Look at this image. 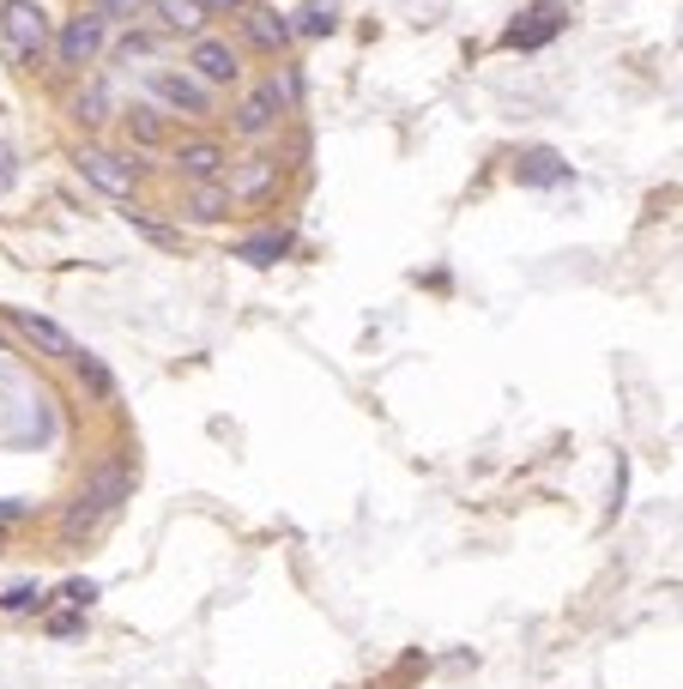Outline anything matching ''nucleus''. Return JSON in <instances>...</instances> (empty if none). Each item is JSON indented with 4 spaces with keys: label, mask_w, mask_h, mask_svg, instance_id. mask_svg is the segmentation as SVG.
<instances>
[{
    "label": "nucleus",
    "mask_w": 683,
    "mask_h": 689,
    "mask_svg": "<svg viewBox=\"0 0 683 689\" xmlns=\"http://www.w3.org/2000/svg\"><path fill=\"white\" fill-rule=\"evenodd\" d=\"M242 36H249V43L261 49V55H285V49L296 43L285 12H279V7H254V0L242 7Z\"/></svg>",
    "instance_id": "10"
},
{
    "label": "nucleus",
    "mask_w": 683,
    "mask_h": 689,
    "mask_svg": "<svg viewBox=\"0 0 683 689\" xmlns=\"http://www.w3.org/2000/svg\"><path fill=\"white\" fill-rule=\"evenodd\" d=\"M49 598H43V586L36 581H19V586H7V593H0V611H12V617H19V611H43Z\"/></svg>",
    "instance_id": "21"
},
{
    "label": "nucleus",
    "mask_w": 683,
    "mask_h": 689,
    "mask_svg": "<svg viewBox=\"0 0 683 689\" xmlns=\"http://www.w3.org/2000/svg\"><path fill=\"white\" fill-rule=\"evenodd\" d=\"M80 176L97 188V194H109V200H127L134 194V182H139V163L134 158H122V151H103V146H80Z\"/></svg>",
    "instance_id": "4"
},
{
    "label": "nucleus",
    "mask_w": 683,
    "mask_h": 689,
    "mask_svg": "<svg viewBox=\"0 0 683 689\" xmlns=\"http://www.w3.org/2000/svg\"><path fill=\"white\" fill-rule=\"evenodd\" d=\"M134 496V471L122 466V459H109V466H97L92 471V484H85V502H97L103 515H115V508Z\"/></svg>",
    "instance_id": "11"
},
{
    "label": "nucleus",
    "mask_w": 683,
    "mask_h": 689,
    "mask_svg": "<svg viewBox=\"0 0 683 689\" xmlns=\"http://www.w3.org/2000/svg\"><path fill=\"white\" fill-rule=\"evenodd\" d=\"M200 7H206V19H212V12H242L249 0H200Z\"/></svg>",
    "instance_id": "27"
},
{
    "label": "nucleus",
    "mask_w": 683,
    "mask_h": 689,
    "mask_svg": "<svg viewBox=\"0 0 683 689\" xmlns=\"http://www.w3.org/2000/svg\"><path fill=\"white\" fill-rule=\"evenodd\" d=\"M12 182H19V158H12V146L0 139V194H7Z\"/></svg>",
    "instance_id": "26"
},
{
    "label": "nucleus",
    "mask_w": 683,
    "mask_h": 689,
    "mask_svg": "<svg viewBox=\"0 0 683 689\" xmlns=\"http://www.w3.org/2000/svg\"><path fill=\"white\" fill-rule=\"evenodd\" d=\"M115 55H122V61H134V55H151V36H146V31H127Z\"/></svg>",
    "instance_id": "24"
},
{
    "label": "nucleus",
    "mask_w": 683,
    "mask_h": 689,
    "mask_svg": "<svg viewBox=\"0 0 683 689\" xmlns=\"http://www.w3.org/2000/svg\"><path fill=\"white\" fill-rule=\"evenodd\" d=\"M151 19L176 36H206V7L200 0H151Z\"/></svg>",
    "instance_id": "13"
},
{
    "label": "nucleus",
    "mask_w": 683,
    "mask_h": 689,
    "mask_svg": "<svg viewBox=\"0 0 683 689\" xmlns=\"http://www.w3.org/2000/svg\"><path fill=\"white\" fill-rule=\"evenodd\" d=\"M122 127H127V139H134L139 151H158V146H164V109H158V104L122 109Z\"/></svg>",
    "instance_id": "15"
},
{
    "label": "nucleus",
    "mask_w": 683,
    "mask_h": 689,
    "mask_svg": "<svg viewBox=\"0 0 683 689\" xmlns=\"http://www.w3.org/2000/svg\"><path fill=\"white\" fill-rule=\"evenodd\" d=\"M151 97H158L164 109L188 115V121H212V115H218L212 92H206L188 67H158V73H151Z\"/></svg>",
    "instance_id": "3"
},
{
    "label": "nucleus",
    "mask_w": 683,
    "mask_h": 689,
    "mask_svg": "<svg viewBox=\"0 0 683 689\" xmlns=\"http://www.w3.org/2000/svg\"><path fill=\"white\" fill-rule=\"evenodd\" d=\"M0 49H7L12 67H31L49 49V12L43 0H7L0 7Z\"/></svg>",
    "instance_id": "1"
},
{
    "label": "nucleus",
    "mask_w": 683,
    "mask_h": 689,
    "mask_svg": "<svg viewBox=\"0 0 683 689\" xmlns=\"http://www.w3.org/2000/svg\"><path fill=\"white\" fill-rule=\"evenodd\" d=\"M285 19H291V36H327L333 24H339V12H333L327 0H308V7L285 12Z\"/></svg>",
    "instance_id": "18"
},
{
    "label": "nucleus",
    "mask_w": 683,
    "mask_h": 689,
    "mask_svg": "<svg viewBox=\"0 0 683 689\" xmlns=\"http://www.w3.org/2000/svg\"><path fill=\"white\" fill-rule=\"evenodd\" d=\"M109 49V24L97 19V12H73L67 24H61V36H55V61L61 67H92V61Z\"/></svg>",
    "instance_id": "5"
},
{
    "label": "nucleus",
    "mask_w": 683,
    "mask_h": 689,
    "mask_svg": "<svg viewBox=\"0 0 683 689\" xmlns=\"http://www.w3.org/2000/svg\"><path fill=\"white\" fill-rule=\"evenodd\" d=\"M170 170L182 176L188 188H195V182H218V176L230 170V151L218 146V139H182V146L170 151Z\"/></svg>",
    "instance_id": "7"
},
{
    "label": "nucleus",
    "mask_w": 683,
    "mask_h": 689,
    "mask_svg": "<svg viewBox=\"0 0 683 689\" xmlns=\"http://www.w3.org/2000/svg\"><path fill=\"white\" fill-rule=\"evenodd\" d=\"M279 176H285V163H279L273 151H254V158L230 163V182H224V194H230V200H266V194L279 188Z\"/></svg>",
    "instance_id": "8"
},
{
    "label": "nucleus",
    "mask_w": 683,
    "mask_h": 689,
    "mask_svg": "<svg viewBox=\"0 0 683 689\" xmlns=\"http://www.w3.org/2000/svg\"><path fill=\"white\" fill-rule=\"evenodd\" d=\"M285 97H279V85L273 80H261L254 92H242V104L230 109V134H242V139H266L279 121H285Z\"/></svg>",
    "instance_id": "6"
},
{
    "label": "nucleus",
    "mask_w": 683,
    "mask_h": 689,
    "mask_svg": "<svg viewBox=\"0 0 683 689\" xmlns=\"http://www.w3.org/2000/svg\"><path fill=\"white\" fill-rule=\"evenodd\" d=\"M188 73L206 92H230V85H242V49L230 36H195L188 43Z\"/></svg>",
    "instance_id": "2"
},
{
    "label": "nucleus",
    "mask_w": 683,
    "mask_h": 689,
    "mask_svg": "<svg viewBox=\"0 0 683 689\" xmlns=\"http://www.w3.org/2000/svg\"><path fill=\"white\" fill-rule=\"evenodd\" d=\"M80 375L92 381V393H109V388H115V381H109V369H103L92 351H80Z\"/></svg>",
    "instance_id": "23"
},
{
    "label": "nucleus",
    "mask_w": 683,
    "mask_h": 689,
    "mask_svg": "<svg viewBox=\"0 0 683 689\" xmlns=\"http://www.w3.org/2000/svg\"><path fill=\"white\" fill-rule=\"evenodd\" d=\"M526 19L533 24H514L508 31V49H538V43H550V36L563 31V7H550V0L538 12H526Z\"/></svg>",
    "instance_id": "16"
},
{
    "label": "nucleus",
    "mask_w": 683,
    "mask_h": 689,
    "mask_svg": "<svg viewBox=\"0 0 683 689\" xmlns=\"http://www.w3.org/2000/svg\"><path fill=\"white\" fill-rule=\"evenodd\" d=\"M109 109H115V97H109V85H103V80L80 85V92L67 97V115H73L80 127H103V121H109Z\"/></svg>",
    "instance_id": "14"
},
{
    "label": "nucleus",
    "mask_w": 683,
    "mask_h": 689,
    "mask_svg": "<svg viewBox=\"0 0 683 689\" xmlns=\"http://www.w3.org/2000/svg\"><path fill=\"white\" fill-rule=\"evenodd\" d=\"M285 254H291V230H261V236L237 242V261H249V266H273Z\"/></svg>",
    "instance_id": "17"
},
{
    "label": "nucleus",
    "mask_w": 683,
    "mask_h": 689,
    "mask_svg": "<svg viewBox=\"0 0 683 689\" xmlns=\"http://www.w3.org/2000/svg\"><path fill=\"white\" fill-rule=\"evenodd\" d=\"M61 598L85 611V605H92V598H97V586H92V581H67V586H61Z\"/></svg>",
    "instance_id": "25"
},
{
    "label": "nucleus",
    "mask_w": 683,
    "mask_h": 689,
    "mask_svg": "<svg viewBox=\"0 0 683 689\" xmlns=\"http://www.w3.org/2000/svg\"><path fill=\"white\" fill-rule=\"evenodd\" d=\"M24 515V502H0V527H7V520H19Z\"/></svg>",
    "instance_id": "28"
},
{
    "label": "nucleus",
    "mask_w": 683,
    "mask_h": 689,
    "mask_svg": "<svg viewBox=\"0 0 683 689\" xmlns=\"http://www.w3.org/2000/svg\"><path fill=\"white\" fill-rule=\"evenodd\" d=\"M7 321L19 327L24 339L36 344L43 357H55V363H80V344H73V333L67 327H55L49 315H31V309H7Z\"/></svg>",
    "instance_id": "9"
},
{
    "label": "nucleus",
    "mask_w": 683,
    "mask_h": 689,
    "mask_svg": "<svg viewBox=\"0 0 683 689\" xmlns=\"http://www.w3.org/2000/svg\"><path fill=\"white\" fill-rule=\"evenodd\" d=\"M521 182H533V188H557V182H569V163H563L557 151H533V158L521 163Z\"/></svg>",
    "instance_id": "19"
},
{
    "label": "nucleus",
    "mask_w": 683,
    "mask_h": 689,
    "mask_svg": "<svg viewBox=\"0 0 683 689\" xmlns=\"http://www.w3.org/2000/svg\"><path fill=\"white\" fill-rule=\"evenodd\" d=\"M127 224H134L139 230V236H146L151 242V248H170V254H182V230H170V224H158V219H151V212H127Z\"/></svg>",
    "instance_id": "20"
},
{
    "label": "nucleus",
    "mask_w": 683,
    "mask_h": 689,
    "mask_svg": "<svg viewBox=\"0 0 683 689\" xmlns=\"http://www.w3.org/2000/svg\"><path fill=\"white\" fill-rule=\"evenodd\" d=\"M230 206H237V200L224 194V182H195V188H188V200H182V219H195V224H224Z\"/></svg>",
    "instance_id": "12"
},
{
    "label": "nucleus",
    "mask_w": 683,
    "mask_h": 689,
    "mask_svg": "<svg viewBox=\"0 0 683 689\" xmlns=\"http://www.w3.org/2000/svg\"><path fill=\"white\" fill-rule=\"evenodd\" d=\"M97 19H103V24H109V19L139 24V19H151V0H97Z\"/></svg>",
    "instance_id": "22"
}]
</instances>
